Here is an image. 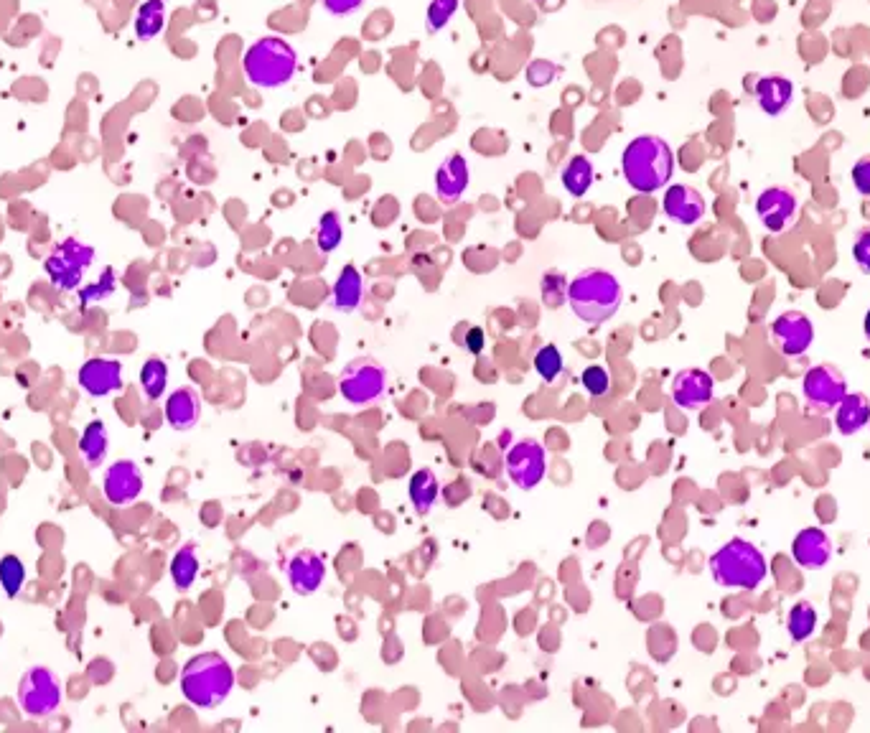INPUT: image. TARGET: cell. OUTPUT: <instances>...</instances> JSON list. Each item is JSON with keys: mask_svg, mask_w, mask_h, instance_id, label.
Masks as SVG:
<instances>
[{"mask_svg": "<svg viewBox=\"0 0 870 733\" xmlns=\"http://www.w3.org/2000/svg\"><path fill=\"white\" fill-rule=\"evenodd\" d=\"M621 171L631 189L639 194H654L670 184L675 174V153L659 135H639L624 148Z\"/></svg>", "mask_w": 870, "mask_h": 733, "instance_id": "1", "label": "cell"}, {"mask_svg": "<svg viewBox=\"0 0 870 733\" xmlns=\"http://www.w3.org/2000/svg\"><path fill=\"white\" fill-rule=\"evenodd\" d=\"M235 688V670L219 652H201L181 670V693L191 706L212 711L222 706Z\"/></svg>", "mask_w": 870, "mask_h": 733, "instance_id": "2", "label": "cell"}, {"mask_svg": "<svg viewBox=\"0 0 870 733\" xmlns=\"http://www.w3.org/2000/svg\"><path fill=\"white\" fill-rule=\"evenodd\" d=\"M713 581L723 588H738V591H756L769 576L764 553L751 540L733 538L720 545L708 563Z\"/></svg>", "mask_w": 870, "mask_h": 733, "instance_id": "3", "label": "cell"}, {"mask_svg": "<svg viewBox=\"0 0 870 733\" xmlns=\"http://www.w3.org/2000/svg\"><path fill=\"white\" fill-rule=\"evenodd\" d=\"M568 303L586 324H603L619 311L621 283L606 270H580L568 286Z\"/></svg>", "mask_w": 870, "mask_h": 733, "instance_id": "4", "label": "cell"}, {"mask_svg": "<svg viewBox=\"0 0 870 733\" xmlns=\"http://www.w3.org/2000/svg\"><path fill=\"white\" fill-rule=\"evenodd\" d=\"M298 54L296 49L280 36H265V39L255 41L250 49L245 51L242 59V69L245 77L250 79L260 90H275L290 82V77L296 74Z\"/></svg>", "mask_w": 870, "mask_h": 733, "instance_id": "5", "label": "cell"}, {"mask_svg": "<svg viewBox=\"0 0 870 733\" xmlns=\"http://www.w3.org/2000/svg\"><path fill=\"white\" fill-rule=\"evenodd\" d=\"M16 698L18 706H21V711L28 718L41 721V718L54 716L59 711V706H62V683H59V678H56L49 667L34 665L23 672Z\"/></svg>", "mask_w": 870, "mask_h": 733, "instance_id": "6", "label": "cell"}, {"mask_svg": "<svg viewBox=\"0 0 870 733\" xmlns=\"http://www.w3.org/2000/svg\"><path fill=\"white\" fill-rule=\"evenodd\" d=\"M92 260H95V250L90 245L79 242L77 237H67L44 260V270L49 275L51 286L69 293L82 286L84 270L90 268Z\"/></svg>", "mask_w": 870, "mask_h": 733, "instance_id": "7", "label": "cell"}, {"mask_svg": "<svg viewBox=\"0 0 870 733\" xmlns=\"http://www.w3.org/2000/svg\"><path fill=\"white\" fill-rule=\"evenodd\" d=\"M387 372L377 359L357 357L346 364L339 375V392L346 403L369 405L385 395Z\"/></svg>", "mask_w": 870, "mask_h": 733, "instance_id": "8", "label": "cell"}, {"mask_svg": "<svg viewBox=\"0 0 870 733\" xmlns=\"http://www.w3.org/2000/svg\"><path fill=\"white\" fill-rule=\"evenodd\" d=\"M802 395L809 410L815 413H832L837 405L843 403L848 395V385H845L843 372L832 367V364H817L804 375L802 380Z\"/></svg>", "mask_w": 870, "mask_h": 733, "instance_id": "9", "label": "cell"}, {"mask_svg": "<svg viewBox=\"0 0 870 733\" xmlns=\"http://www.w3.org/2000/svg\"><path fill=\"white\" fill-rule=\"evenodd\" d=\"M547 454L540 441H517L507 454V474L519 489H535L545 479Z\"/></svg>", "mask_w": 870, "mask_h": 733, "instance_id": "10", "label": "cell"}, {"mask_svg": "<svg viewBox=\"0 0 870 733\" xmlns=\"http://www.w3.org/2000/svg\"><path fill=\"white\" fill-rule=\"evenodd\" d=\"M771 342L784 357H802L815 342V324L802 311H784L771 324Z\"/></svg>", "mask_w": 870, "mask_h": 733, "instance_id": "11", "label": "cell"}, {"mask_svg": "<svg viewBox=\"0 0 870 733\" xmlns=\"http://www.w3.org/2000/svg\"><path fill=\"white\" fill-rule=\"evenodd\" d=\"M102 494L115 507L133 504L143 494V474H140L138 464L130 459L112 461L102 474Z\"/></svg>", "mask_w": 870, "mask_h": 733, "instance_id": "12", "label": "cell"}, {"mask_svg": "<svg viewBox=\"0 0 870 733\" xmlns=\"http://www.w3.org/2000/svg\"><path fill=\"white\" fill-rule=\"evenodd\" d=\"M77 382L90 398H107L123 387V362L110 357H92L79 367Z\"/></svg>", "mask_w": 870, "mask_h": 733, "instance_id": "13", "label": "cell"}, {"mask_svg": "<svg viewBox=\"0 0 870 733\" xmlns=\"http://www.w3.org/2000/svg\"><path fill=\"white\" fill-rule=\"evenodd\" d=\"M715 380L710 372L690 367V370L677 372L672 380V400L685 410H700L713 400Z\"/></svg>", "mask_w": 870, "mask_h": 733, "instance_id": "14", "label": "cell"}, {"mask_svg": "<svg viewBox=\"0 0 870 733\" xmlns=\"http://www.w3.org/2000/svg\"><path fill=\"white\" fill-rule=\"evenodd\" d=\"M756 214L769 232H781L797 214V196L784 186H771L756 199Z\"/></svg>", "mask_w": 870, "mask_h": 733, "instance_id": "15", "label": "cell"}, {"mask_svg": "<svg viewBox=\"0 0 870 733\" xmlns=\"http://www.w3.org/2000/svg\"><path fill=\"white\" fill-rule=\"evenodd\" d=\"M792 558L799 568L817 571L825 568L832 558V540L822 527H804L797 532L792 543Z\"/></svg>", "mask_w": 870, "mask_h": 733, "instance_id": "16", "label": "cell"}, {"mask_svg": "<svg viewBox=\"0 0 870 733\" xmlns=\"http://www.w3.org/2000/svg\"><path fill=\"white\" fill-rule=\"evenodd\" d=\"M664 214L677 224H698L705 217V196L698 189H692L687 184H672L670 189L664 191L662 199Z\"/></svg>", "mask_w": 870, "mask_h": 733, "instance_id": "17", "label": "cell"}, {"mask_svg": "<svg viewBox=\"0 0 870 733\" xmlns=\"http://www.w3.org/2000/svg\"><path fill=\"white\" fill-rule=\"evenodd\" d=\"M469 189V166L461 153H451L435 171V194L443 204L461 202Z\"/></svg>", "mask_w": 870, "mask_h": 733, "instance_id": "18", "label": "cell"}, {"mask_svg": "<svg viewBox=\"0 0 870 733\" xmlns=\"http://www.w3.org/2000/svg\"><path fill=\"white\" fill-rule=\"evenodd\" d=\"M326 578V563L313 550H301L288 563V581L298 596H311Z\"/></svg>", "mask_w": 870, "mask_h": 733, "instance_id": "19", "label": "cell"}, {"mask_svg": "<svg viewBox=\"0 0 870 733\" xmlns=\"http://www.w3.org/2000/svg\"><path fill=\"white\" fill-rule=\"evenodd\" d=\"M168 426L176 431H191L201 418V398L194 387H179L166 398V408H163Z\"/></svg>", "mask_w": 870, "mask_h": 733, "instance_id": "20", "label": "cell"}, {"mask_svg": "<svg viewBox=\"0 0 870 733\" xmlns=\"http://www.w3.org/2000/svg\"><path fill=\"white\" fill-rule=\"evenodd\" d=\"M753 95H756V102H759L761 110L766 115H771V118H776V115L787 112L789 105H792L794 84L787 77H781V74H769V77H761L756 82Z\"/></svg>", "mask_w": 870, "mask_h": 733, "instance_id": "21", "label": "cell"}, {"mask_svg": "<svg viewBox=\"0 0 870 733\" xmlns=\"http://www.w3.org/2000/svg\"><path fill=\"white\" fill-rule=\"evenodd\" d=\"M870 423V400L863 392L845 395L843 403L835 408V426L843 436H855Z\"/></svg>", "mask_w": 870, "mask_h": 733, "instance_id": "22", "label": "cell"}, {"mask_svg": "<svg viewBox=\"0 0 870 733\" xmlns=\"http://www.w3.org/2000/svg\"><path fill=\"white\" fill-rule=\"evenodd\" d=\"M364 298V280L354 265H344L334 283V293H331V303H334L336 311H344V314H352L362 306Z\"/></svg>", "mask_w": 870, "mask_h": 733, "instance_id": "23", "label": "cell"}, {"mask_svg": "<svg viewBox=\"0 0 870 733\" xmlns=\"http://www.w3.org/2000/svg\"><path fill=\"white\" fill-rule=\"evenodd\" d=\"M107 451H110L107 426L102 420H92L82 431V438H79V454H82V461L87 464V469H100L107 459Z\"/></svg>", "mask_w": 870, "mask_h": 733, "instance_id": "24", "label": "cell"}, {"mask_svg": "<svg viewBox=\"0 0 870 733\" xmlns=\"http://www.w3.org/2000/svg\"><path fill=\"white\" fill-rule=\"evenodd\" d=\"M408 492H410V502H413L415 510H418L420 515H428L430 507H433L435 499H438V494H441V484H438V479H435L433 471L420 469V471H415L413 476H410Z\"/></svg>", "mask_w": 870, "mask_h": 733, "instance_id": "25", "label": "cell"}, {"mask_svg": "<svg viewBox=\"0 0 870 733\" xmlns=\"http://www.w3.org/2000/svg\"><path fill=\"white\" fill-rule=\"evenodd\" d=\"M199 576V555L191 543L181 545L171 560V581L179 591H189Z\"/></svg>", "mask_w": 870, "mask_h": 733, "instance_id": "26", "label": "cell"}, {"mask_svg": "<svg viewBox=\"0 0 870 733\" xmlns=\"http://www.w3.org/2000/svg\"><path fill=\"white\" fill-rule=\"evenodd\" d=\"M563 186L570 196L580 199L593 186V166L586 156H573L563 168Z\"/></svg>", "mask_w": 870, "mask_h": 733, "instance_id": "27", "label": "cell"}, {"mask_svg": "<svg viewBox=\"0 0 870 733\" xmlns=\"http://www.w3.org/2000/svg\"><path fill=\"white\" fill-rule=\"evenodd\" d=\"M140 387H143L145 400H151V403L163 398L168 387V364L161 357L145 359L140 367Z\"/></svg>", "mask_w": 870, "mask_h": 733, "instance_id": "28", "label": "cell"}, {"mask_svg": "<svg viewBox=\"0 0 870 733\" xmlns=\"http://www.w3.org/2000/svg\"><path fill=\"white\" fill-rule=\"evenodd\" d=\"M817 629V609L812 601H797V604L789 609L787 616V632L792 637V642L802 644L807 642Z\"/></svg>", "mask_w": 870, "mask_h": 733, "instance_id": "29", "label": "cell"}, {"mask_svg": "<svg viewBox=\"0 0 870 733\" xmlns=\"http://www.w3.org/2000/svg\"><path fill=\"white\" fill-rule=\"evenodd\" d=\"M163 23H166V6L163 0H145L143 6L135 13V34L140 41L156 39L163 31Z\"/></svg>", "mask_w": 870, "mask_h": 733, "instance_id": "30", "label": "cell"}, {"mask_svg": "<svg viewBox=\"0 0 870 733\" xmlns=\"http://www.w3.org/2000/svg\"><path fill=\"white\" fill-rule=\"evenodd\" d=\"M26 586V566L18 555H3L0 558V588L8 599H16Z\"/></svg>", "mask_w": 870, "mask_h": 733, "instance_id": "31", "label": "cell"}, {"mask_svg": "<svg viewBox=\"0 0 870 733\" xmlns=\"http://www.w3.org/2000/svg\"><path fill=\"white\" fill-rule=\"evenodd\" d=\"M341 237H344V227H341V214L339 212H326L318 222V250L329 255L336 247L341 245Z\"/></svg>", "mask_w": 870, "mask_h": 733, "instance_id": "32", "label": "cell"}, {"mask_svg": "<svg viewBox=\"0 0 870 733\" xmlns=\"http://www.w3.org/2000/svg\"><path fill=\"white\" fill-rule=\"evenodd\" d=\"M532 364H535V372L545 382H555L560 375H563V354H560V349L553 347V344L542 347L540 352L535 354V362Z\"/></svg>", "mask_w": 870, "mask_h": 733, "instance_id": "33", "label": "cell"}, {"mask_svg": "<svg viewBox=\"0 0 870 733\" xmlns=\"http://www.w3.org/2000/svg\"><path fill=\"white\" fill-rule=\"evenodd\" d=\"M112 293H115V270L107 268L105 273L100 275V280H95V283H90V286L79 288V298H82L84 306H90V303L95 301H105V298H110Z\"/></svg>", "mask_w": 870, "mask_h": 733, "instance_id": "34", "label": "cell"}, {"mask_svg": "<svg viewBox=\"0 0 870 733\" xmlns=\"http://www.w3.org/2000/svg\"><path fill=\"white\" fill-rule=\"evenodd\" d=\"M458 3H461V0H433V3H430L428 6L430 34H435V31H441V28L448 26L451 16L458 11Z\"/></svg>", "mask_w": 870, "mask_h": 733, "instance_id": "35", "label": "cell"}, {"mask_svg": "<svg viewBox=\"0 0 870 733\" xmlns=\"http://www.w3.org/2000/svg\"><path fill=\"white\" fill-rule=\"evenodd\" d=\"M580 382H583V387H586V392L591 395V398H603V395L608 392V387H611L608 372L603 370L601 364H588L586 370H583V375H580Z\"/></svg>", "mask_w": 870, "mask_h": 733, "instance_id": "36", "label": "cell"}, {"mask_svg": "<svg viewBox=\"0 0 870 733\" xmlns=\"http://www.w3.org/2000/svg\"><path fill=\"white\" fill-rule=\"evenodd\" d=\"M853 258L855 263H858V268L863 270L865 275H870V227H863V230L855 232Z\"/></svg>", "mask_w": 870, "mask_h": 733, "instance_id": "37", "label": "cell"}, {"mask_svg": "<svg viewBox=\"0 0 870 733\" xmlns=\"http://www.w3.org/2000/svg\"><path fill=\"white\" fill-rule=\"evenodd\" d=\"M850 176H853L855 191L860 196H870V156L860 158L853 166V171H850Z\"/></svg>", "mask_w": 870, "mask_h": 733, "instance_id": "38", "label": "cell"}, {"mask_svg": "<svg viewBox=\"0 0 870 733\" xmlns=\"http://www.w3.org/2000/svg\"><path fill=\"white\" fill-rule=\"evenodd\" d=\"M331 16H349L364 6V0H321Z\"/></svg>", "mask_w": 870, "mask_h": 733, "instance_id": "39", "label": "cell"}, {"mask_svg": "<svg viewBox=\"0 0 870 733\" xmlns=\"http://www.w3.org/2000/svg\"><path fill=\"white\" fill-rule=\"evenodd\" d=\"M463 347L469 349L471 354H481L486 347V336L484 331L479 329V326H471L469 331H466V339H463Z\"/></svg>", "mask_w": 870, "mask_h": 733, "instance_id": "40", "label": "cell"}, {"mask_svg": "<svg viewBox=\"0 0 870 733\" xmlns=\"http://www.w3.org/2000/svg\"><path fill=\"white\" fill-rule=\"evenodd\" d=\"M863 331H865V339H868V342H870V308H868V314H865V324H863Z\"/></svg>", "mask_w": 870, "mask_h": 733, "instance_id": "41", "label": "cell"}]
</instances>
